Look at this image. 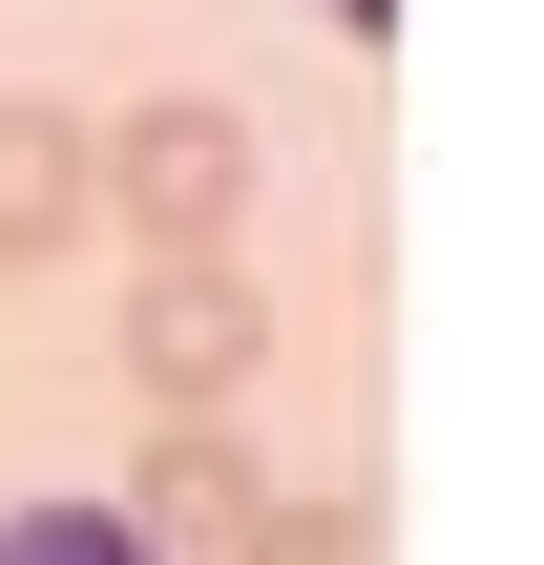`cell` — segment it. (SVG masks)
I'll return each instance as SVG.
<instances>
[{"mask_svg": "<svg viewBox=\"0 0 544 565\" xmlns=\"http://www.w3.org/2000/svg\"><path fill=\"white\" fill-rule=\"evenodd\" d=\"M84 147H105V231H126V252H231L252 189H273L252 105H210V84H147V105H105Z\"/></svg>", "mask_w": 544, "mask_h": 565, "instance_id": "obj_1", "label": "cell"}, {"mask_svg": "<svg viewBox=\"0 0 544 565\" xmlns=\"http://www.w3.org/2000/svg\"><path fill=\"white\" fill-rule=\"evenodd\" d=\"M126 377H147V419H231L273 377V294L231 252H147L126 273Z\"/></svg>", "mask_w": 544, "mask_h": 565, "instance_id": "obj_2", "label": "cell"}, {"mask_svg": "<svg viewBox=\"0 0 544 565\" xmlns=\"http://www.w3.org/2000/svg\"><path fill=\"white\" fill-rule=\"evenodd\" d=\"M252 524H273V461H252L231 419H168L147 482H126V545H147V565H231Z\"/></svg>", "mask_w": 544, "mask_h": 565, "instance_id": "obj_3", "label": "cell"}, {"mask_svg": "<svg viewBox=\"0 0 544 565\" xmlns=\"http://www.w3.org/2000/svg\"><path fill=\"white\" fill-rule=\"evenodd\" d=\"M84 231H105V147H84V105L0 84V273H63Z\"/></svg>", "mask_w": 544, "mask_h": 565, "instance_id": "obj_4", "label": "cell"}, {"mask_svg": "<svg viewBox=\"0 0 544 565\" xmlns=\"http://www.w3.org/2000/svg\"><path fill=\"white\" fill-rule=\"evenodd\" d=\"M0 565H147L126 503H0Z\"/></svg>", "mask_w": 544, "mask_h": 565, "instance_id": "obj_5", "label": "cell"}, {"mask_svg": "<svg viewBox=\"0 0 544 565\" xmlns=\"http://www.w3.org/2000/svg\"><path fill=\"white\" fill-rule=\"evenodd\" d=\"M231 565H377V545H356V503H273V524H252Z\"/></svg>", "mask_w": 544, "mask_h": 565, "instance_id": "obj_6", "label": "cell"}, {"mask_svg": "<svg viewBox=\"0 0 544 565\" xmlns=\"http://www.w3.org/2000/svg\"><path fill=\"white\" fill-rule=\"evenodd\" d=\"M335 21H356V42H377V21H398V0H335Z\"/></svg>", "mask_w": 544, "mask_h": 565, "instance_id": "obj_7", "label": "cell"}]
</instances>
